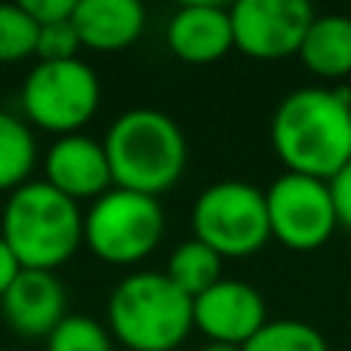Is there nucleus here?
<instances>
[{
  "instance_id": "nucleus-12",
  "label": "nucleus",
  "mask_w": 351,
  "mask_h": 351,
  "mask_svg": "<svg viewBox=\"0 0 351 351\" xmlns=\"http://www.w3.org/2000/svg\"><path fill=\"white\" fill-rule=\"evenodd\" d=\"M3 317L25 339H47L71 311L68 290L56 271H28L22 268L6 296L0 299Z\"/></svg>"
},
{
  "instance_id": "nucleus-22",
  "label": "nucleus",
  "mask_w": 351,
  "mask_h": 351,
  "mask_svg": "<svg viewBox=\"0 0 351 351\" xmlns=\"http://www.w3.org/2000/svg\"><path fill=\"white\" fill-rule=\"evenodd\" d=\"M74 6H77V0H22V10L28 12V19L37 28L71 22Z\"/></svg>"
},
{
  "instance_id": "nucleus-9",
  "label": "nucleus",
  "mask_w": 351,
  "mask_h": 351,
  "mask_svg": "<svg viewBox=\"0 0 351 351\" xmlns=\"http://www.w3.org/2000/svg\"><path fill=\"white\" fill-rule=\"evenodd\" d=\"M228 16L237 53L256 62H280L299 56L317 12L305 0H237Z\"/></svg>"
},
{
  "instance_id": "nucleus-16",
  "label": "nucleus",
  "mask_w": 351,
  "mask_h": 351,
  "mask_svg": "<svg viewBox=\"0 0 351 351\" xmlns=\"http://www.w3.org/2000/svg\"><path fill=\"white\" fill-rule=\"evenodd\" d=\"M37 160H40V148H37V136L22 114L0 108V194H12L31 182Z\"/></svg>"
},
{
  "instance_id": "nucleus-18",
  "label": "nucleus",
  "mask_w": 351,
  "mask_h": 351,
  "mask_svg": "<svg viewBox=\"0 0 351 351\" xmlns=\"http://www.w3.org/2000/svg\"><path fill=\"white\" fill-rule=\"evenodd\" d=\"M243 351H330V346L315 324L296 317H268V324L243 346Z\"/></svg>"
},
{
  "instance_id": "nucleus-7",
  "label": "nucleus",
  "mask_w": 351,
  "mask_h": 351,
  "mask_svg": "<svg viewBox=\"0 0 351 351\" xmlns=\"http://www.w3.org/2000/svg\"><path fill=\"white\" fill-rule=\"evenodd\" d=\"M191 234L222 259L256 256L271 241L265 191L241 179L206 185L191 206Z\"/></svg>"
},
{
  "instance_id": "nucleus-17",
  "label": "nucleus",
  "mask_w": 351,
  "mask_h": 351,
  "mask_svg": "<svg viewBox=\"0 0 351 351\" xmlns=\"http://www.w3.org/2000/svg\"><path fill=\"white\" fill-rule=\"evenodd\" d=\"M222 265H225L222 256L213 253L206 243L188 237V241H182L170 253L164 274L185 293V296L197 299L200 293H206L213 284L222 280Z\"/></svg>"
},
{
  "instance_id": "nucleus-10",
  "label": "nucleus",
  "mask_w": 351,
  "mask_h": 351,
  "mask_svg": "<svg viewBox=\"0 0 351 351\" xmlns=\"http://www.w3.org/2000/svg\"><path fill=\"white\" fill-rule=\"evenodd\" d=\"M194 302V330L206 342L243 348L268 324V305L253 284L222 278Z\"/></svg>"
},
{
  "instance_id": "nucleus-26",
  "label": "nucleus",
  "mask_w": 351,
  "mask_h": 351,
  "mask_svg": "<svg viewBox=\"0 0 351 351\" xmlns=\"http://www.w3.org/2000/svg\"><path fill=\"white\" fill-rule=\"evenodd\" d=\"M348 114H351V90H348Z\"/></svg>"
},
{
  "instance_id": "nucleus-4",
  "label": "nucleus",
  "mask_w": 351,
  "mask_h": 351,
  "mask_svg": "<svg viewBox=\"0 0 351 351\" xmlns=\"http://www.w3.org/2000/svg\"><path fill=\"white\" fill-rule=\"evenodd\" d=\"M105 327L127 351H176L194 330V302L164 271H130L111 290Z\"/></svg>"
},
{
  "instance_id": "nucleus-14",
  "label": "nucleus",
  "mask_w": 351,
  "mask_h": 351,
  "mask_svg": "<svg viewBox=\"0 0 351 351\" xmlns=\"http://www.w3.org/2000/svg\"><path fill=\"white\" fill-rule=\"evenodd\" d=\"M71 25L90 53H121L133 47L148 25L139 0H77Z\"/></svg>"
},
{
  "instance_id": "nucleus-20",
  "label": "nucleus",
  "mask_w": 351,
  "mask_h": 351,
  "mask_svg": "<svg viewBox=\"0 0 351 351\" xmlns=\"http://www.w3.org/2000/svg\"><path fill=\"white\" fill-rule=\"evenodd\" d=\"M47 351H114V339L93 315H68L47 336Z\"/></svg>"
},
{
  "instance_id": "nucleus-24",
  "label": "nucleus",
  "mask_w": 351,
  "mask_h": 351,
  "mask_svg": "<svg viewBox=\"0 0 351 351\" xmlns=\"http://www.w3.org/2000/svg\"><path fill=\"white\" fill-rule=\"evenodd\" d=\"M19 274H22V265H19L16 253L6 247V241L0 237V299L6 296V290L12 287V280H16Z\"/></svg>"
},
{
  "instance_id": "nucleus-15",
  "label": "nucleus",
  "mask_w": 351,
  "mask_h": 351,
  "mask_svg": "<svg viewBox=\"0 0 351 351\" xmlns=\"http://www.w3.org/2000/svg\"><path fill=\"white\" fill-rule=\"evenodd\" d=\"M305 71L311 77L324 80H342L351 74V16L342 12H324L315 16L305 31V40L299 47Z\"/></svg>"
},
{
  "instance_id": "nucleus-25",
  "label": "nucleus",
  "mask_w": 351,
  "mask_h": 351,
  "mask_svg": "<svg viewBox=\"0 0 351 351\" xmlns=\"http://www.w3.org/2000/svg\"><path fill=\"white\" fill-rule=\"evenodd\" d=\"M197 351H243V348H237V346H225V342H204Z\"/></svg>"
},
{
  "instance_id": "nucleus-3",
  "label": "nucleus",
  "mask_w": 351,
  "mask_h": 351,
  "mask_svg": "<svg viewBox=\"0 0 351 351\" xmlns=\"http://www.w3.org/2000/svg\"><path fill=\"white\" fill-rule=\"evenodd\" d=\"M0 237L28 271H56L84 247V210L49 182L31 179L6 194Z\"/></svg>"
},
{
  "instance_id": "nucleus-21",
  "label": "nucleus",
  "mask_w": 351,
  "mask_h": 351,
  "mask_svg": "<svg viewBox=\"0 0 351 351\" xmlns=\"http://www.w3.org/2000/svg\"><path fill=\"white\" fill-rule=\"evenodd\" d=\"M80 37L74 31L71 22H59V25H47L37 28V49L34 59L37 62H68V59H80Z\"/></svg>"
},
{
  "instance_id": "nucleus-1",
  "label": "nucleus",
  "mask_w": 351,
  "mask_h": 351,
  "mask_svg": "<svg viewBox=\"0 0 351 351\" xmlns=\"http://www.w3.org/2000/svg\"><path fill=\"white\" fill-rule=\"evenodd\" d=\"M271 148L287 173L330 182L351 160L348 90L299 86L271 114Z\"/></svg>"
},
{
  "instance_id": "nucleus-5",
  "label": "nucleus",
  "mask_w": 351,
  "mask_h": 351,
  "mask_svg": "<svg viewBox=\"0 0 351 351\" xmlns=\"http://www.w3.org/2000/svg\"><path fill=\"white\" fill-rule=\"evenodd\" d=\"M102 105V80L86 59L34 62L19 90L22 121L49 136L84 133Z\"/></svg>"
},
{
  "instance_id": "nucleus-19",
  "label": "nucleus",
  "mask_w": 351,
  "mask_h": 351,
  "mask_svg": "<svg viewBox=\"0 0 351 351\" xmlns=\"http://www.w3.org/2000/svg\"><path fill=\"white\" fill-rule=\"evenodd\" d=\"M37 25L22 3H0V65H19L34 59Z\"/></svg>"
},
{
  "instance_id": "nucleus-11",
  "label": "nucleus",
  "mask_w": 351,
  "mask_h": 351,
  "mask_svg": "<svg viewBox=\"0 0 351 351\" xmlns=\"http://www.w3.org/2000/svg\"><path fill=\"white\" fill-rule=\"evenodd\" d=\"M43 182H49L56 191H62L77 204L84 200L93 204L96 197L114 188L102 142L86 133L53 139V145L43 154Z\"/></svg>"
},
{
  "instance_id": "nucleus-13",
  "label": "nucleus",
  "mask_w": 351,
  "mask_h": 351,
  "mask_svg": "<svg viewBox=\"0 0 351 351\" xmlns=\"http://www.w3.org/2000/svg\"><path fill=\"white\" fill-rule=\"evenodd\" d=\"M167 49L185 65H213L234 49L228 6L200 0L182 3L167 22Z\"/></svg>"
},
{
  "instance_id": "nucleus-23",
  "label": "nucleus",
  "mask_w": 351,
  "mask_h": 351,
  "mask_svg": "<svg viewBox=\"0 0 351 351\" xmlns=\"http://www.w3.org/2000/svg\"><path fill=\"white\" fill-rule=\"evenodd\" d=\"M327 185H330V197H333L336 222H339V228L351 231V160L327 182Z\"/></svg>"
},
{
  "instance_id": "nucleus-2",
  "label": "nucleus",
  "mask_w": 351,
  "mask_h": 351,
  "mask_svg": "<svg viewBox=\"0 0 351 351\" xmlns=\"http://www.w3.org/2000/svg\"><path fill=\"white\" fill-rule=\"evenodd\" d=\"M114 188L160 197L188 167V142L167 111L130 108L111 121L102 139Z\"/></svg>"
},
{
  "instance_id": "nucleus-8",
  "label": "nucleus",
  "mask_w": 351,
  "mask_h": 351,
  "mask_svg": "<svg viewBox=\"0 0 351 351\" xmlns=\"http://www.w3.org/2000/svg\"><path fill=\"white\" fill-rule=\"evenodd\" d=\"M265 210L271 237L293 253H315L339 228L330 185L311 176L280 173L265 188Z\"/></svg>"
},
{
  "instance_id": "nucleus-6",
  "label": "nucleus",
  "mask_w": 351,
  "mask_h": 351,
  "mask_svg": "<svg viewBox=\"0 0 351 351\" xmlns=\"http://www.w3.org/2000/svg\"><path fill=\"white\" fill-rule=\"evenodd\" d=\"M167 213L160 197L111 188L84 210V247L105 265L130 268L160 247Z\"/></svg>"
}]
</instances>
